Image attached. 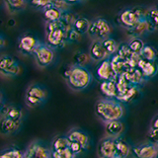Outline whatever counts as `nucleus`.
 <instances>
[{
	"mask_svg": "<svg viewBox=\"0 0 158 158\" xmlns=\"http://www.w3.org/2000/svg\"><path fill=\"white\" fill-rule=\"evenodd\" d=\"M52 0H31V4L36 9H46L52 4Z\"/></svg>",
	"mask_w": 158,
	"mask_h": 158,
	"instance_id": "39",
	"label": "nucleus"
},
{
	"mask_svg": "<svg viewBox=\"0 0 158 158\" xmlns=\"http://www.w3.org/2000/svg\"><path fill=\"white\" fill-rule=\"evenodd\" d=\"M75 155L70 150V148L67 149L59 150V151H52V158H74Z\"/></svg>",
	"mask_w": 158,
	"mask_h": 158,
	"instance_id": "37",
	"label": "nucleus"
},
{
	"mask_svg": "<svg viewBox=\"0 0 158 158\" xmlns=\"http://www.w3.org/2000/svg\"><path fill=\"white\" fill-rule=\"evenodd\" d=\"M9 11L16 12L25 7V0H4Z\"/></svg>",
	"mask_w": 158,
	"mask_h": 158,
	"instance_id": "35",
	"label": "nucleus"
},
{
	"mask_svg": "<svg viewBox=\"0 0 158 158\" xmlns=\"http://www.w3.org/2000/svg\"><path fill=\"white\" fill-rule=\"evenodd\" d=\"M79 16H76L75 14L70 12L68 10V11H64L61 13V17H60V21L61 23L64 25V27H65V29L67 30V32L69 31V30L73 29V25L74 23H75L76 19L78 18Z\"/></svg>",
	"mask_w": 158,
	"mask_h": 158,
	"instance_id": "28",
	"label": "nucleus"
},
{
	"mask_svg": "<svg viewBox=\"0 0 158 158\" xmlns=\"http://www.w3.org/2000/svg\"><path fill=\"white\" fill-rule=\"evenodd\" d=\"M137 92H138V87L137 85H135V84H130V86L127 89V91L123 94V95L118 96L117 99L120 102H123V103H127V102H130L131 101L132 99H135V97L137 95Z\"/></svg>",
	"mask_w": 158,
	"mask_h": 158,
	"instance_id": "29",
	"label": "nucleus"
},
{
	"mask_svg": "<svg viewBox=\"0 0 158 158\" xmlns=\"http://www.w3.org/2000/svg\"><path fill=\"white\" fill-rule=\"evenodd\" d=\"M156 158H158V153H157V155H156Z\"/></svg>",
	"mask_w": 158,
	"mask_h": 158,
	"instance_id": "44",
	"label": "nucleus"
},
{
	"mask_svg": "<svg viewBox=\"0 0 158 158\" xmlns=\"http://www.w3.org/2000/svg\"><path fill=\"white\" fill-rule=\"evenodd\" d=\"M146 11L144 8L141 7H135V8H130L122 11L120 14L116 17V22L118 25L127 29L132 28L141 19L145 18Z\"/></svg>",
	"mask_w": 158,
	"mask_h": 158,
	"instance_id": "4",
	"label": "nucleus"
},
{
	"mask_svg": "<svg viewBox=\"0 0 158 158\" xmlns=\"http://www.w3.org/2000/svg\"><path fill=\"white\" fill-rule=\"evenodd\" d=\"M81 36H82V35L77 33L74 29H71L66 33V42L77 43V42H79L81 40Z\"/></svg>",
	"mask_w": 158,
	"mask_h": 158,
	"instance_id": "38",
	"label": "nucleus"
},
{
	"mask_svg": "<svg viewBox=\"0 0 158 158\" xmlns=\"http://www.w3.org/2000/svg\"><path fill=\"white\" fill-rule=\"evenodd\" d=\"M96 76L100 79L101 81L106 80H116L117 74L114 71L111 64V59H105V60L101 61L96 68Z\"/></svg>",
	"mask_w": 158,
	"mask_h": 158,
	"instance_id": "14",
	"label": "nucleus"
},
{
	"mask_svg": "<svg viewBox=\"0 0 158 158\" xmlns=\"http://www.w3.org/2000/svg\"><path fill=\"white\" fill-rule=\"evenodd\" d=\"M96 116L104 123L121 120L125 113L122 102L118 99L102 98L96 102L94 107Z\"/></svg>",
	"mask_w": 158,
	"mask_h": 158,
	"instance_id": "1",
	"label": "nucleus"
},
{
	"mask_svg": "<svg viewBox=\"0 0 158 158\" xmlns=\"http://www.w3.org/2000/svg\"><path fill=\"white\" fill-rule=\"evenodd\" d=\"M24 158H52V150L39 140H34L24 151Z\"/></svg>",
	"mask_w": 158,
	"mask_h": 158,
	"instance_id": "9",
	"label": "nucleus"
},
{
	"mask_svg": "<svg viewBox=\"0 0 158 158\" xmlns=\"http://www.w3.org/2000/svg\"><path fill=\"white\" fill-rule=\"evenodd\" d=\"M1 118H10V120H13L15 122L22 123L23 112L21 110V108L16 105H13V104L2 105Z\"/></svg>",
	"mask_w": 158,
	"mask_h": 158,
	"instance_id": "15",
	"label": "nucleus"
},
{
	"mask_svg": "<svg viewBox=\"0 0 158 158\" xmlns=\"http://www.w3.org/2000/svg\"><path fill=\"white\" fill-rule=\"evenodd\" d=\"M127 44L130 47L131 51L135 54H140L143 48L145 46L144 43L142 42V40H140L139 38H132Z\"/></svg>",
	"mask_w": 158,
	"mask_h": 158,
	"instance_id": "34",
	"label": "nucleus"
},
{
	"mask_svg": "<svg viewBox=\"0 0 158 158\" xmlns=\"http://www.w3.org/2000/svg\"><path fill=\"white\" fill-rule=\"evenodd\" d=\"M0 158H24V152L16 146L7 147L0 153Z\"/></svg>",
	"mask_w": 158,
	"mask_h": 158,
	"instance_id": "30",
	"label": "nucleus"
},
{
	"mask_svg": "<svg viewBox=\"0 0 158 158\" xmlns=\"http://www.w3.org/2000/svg\"><path fill=\"white\" fill-rule=\"evenodd\" d=\"M100 91L104 98L109 99H117L118 97V88L116 80H106L101 81L100 83Z\"/></svg>",
	"mask_w": 158,
	"mask_h": 158,
	"instance_id": "20",
	"label": "nucleus"
},
{
	"mask_svg": "<svg viewBox=\"0 0 158 158\" xmlns=\"http://www.w3.org/2000/svg\"><path fill=\"white\" fill-rule=\"evenodd\" d=\"M131 153V147L123 137L115 138V157L127 158Z\"/></svg>",
	"mask_w": 158,
	"mask_h": 158,
	"instance_id": "19",
	"label": "nucleus"
},
{
	"mask_svg": "<svg viewBox=\"0 0 158 158\" xmlns=\"http://www.w3.org/2000/svg\"><path fill=\"white\" fill-rule=\"evenodd\" d=\"M20 127H21V123L15 122L7 118H1L0 131H1V133L4 135H9L11 133H14L19 130Z\"/></svg>",
	"mask_w": 158,
	"mask_h": 158,
	"instance_id": "21",
	"label": "nucleus"
},
{
	"mask_svg": "<svg viewBox=\"0 0 158 158\" xmlns=\"http://www.w3.org/2000/svg\"><path fill=\"white\" fill-rule=\"evenodd\" d=\"M133 53L131 51V48L130 47H128V44H121L120 47H118V56L122 57L123 59H125V60H128L132 56H133Z\"/></svg>",
	"mask_w": 158,
	"mask_h": 158,
	"instance_id": "36",
	"label": "nucleus"
},
{
	"mask_svg": "<svg viewBox=\"0 0 158 158\" xmlns=\"http://www.w3.org/2000/svg\"><path fill=\"white\" fill-rule=\"evenodd\" d=\"M145 20L149 25L150 31L158 29V8H150L146 11Z\"/></svg>",
	"mask_w": 158,
	"mask_h": 158,
	"instance_id": "26",
	"label": "nucleus"
},
{
	"mask_svg": "<svg viewBox=\"0 0 158 158\" xmlns=\"http://www.w3.org/2000/svg\"><path fill=\"white\" fill-rule=\"evenodd\" d=\"M125 77L127 78V80L131 83L135 84V85H138L144 77H143L141 71L138 69V67H131V68H127V70L123 73Z\"/></svg>",
	"mask_w": 158,
	"mask_h": 158,
	"instance_id": "23",
	"label": "nucleus"
},
{
	"mask_svg": "<svg viewBox=\"0 0 158 158\" xmlns=\"http://www.w3.org/2000/svg\"><path fill=\"white\" fill-rule=\"evenodd\" d=\"M147 31H150V28L144 18V19L139 20V21H138L132 28L127 29V34L128 36H131V38H138Z\"/></svg>",
	"mask_w": 158,
	"mask_h": 158,
	"instance_id": "22",
	"label": "nucleus"
},
{
	"mask_svg": "<svg viewBox=\"0 0 158 158\" xmlns=\"http://www.w3.org/2000/svg\"><path fill=\"white\" fill-rule=\"evenodd\" d=\"M61 13L62 12L59 11L58 9L52 6V5H49L48 7H47L44 10V18L47 21V23L58 21L61 17Z\"/></svg>",
	"mask_w": 158,
	"mask_h": 158,
	"instance_id": "25",
	"label": "nucleus"
},
{
	"mask_svg": "<svg viewBox=\"0 0 158 158\" xmlns=\"http://www.w3.org/2000/svg\"><path fill=\"white\" fill-rule=\"evenodd\" d=\"M137 67L141 71L144 78H151L156 75L158 72V63L156 61L145 60V59H142L141 57L137 63Z\"/></svg>",
	"mask_w": 158,
	"mask_h": 158,
	"instance_id": "17",
	"label": "nucleus"
},
{
	"mask_svg": "<svg viewBox=\"0 0 158 158\" xmlns=\"http://www.w3.org/2000/svg\"><path fill=\"white\" fill-rule=\"evenodd\" d=\"M104 123H105V132L107 136H110L113 138L120 137L123 132V130H125V126H123V123L120 120Z\"/></svg>",
	"mask_w": 158,
	"mask_h": 158,
	"instance_id": "18",
	"label": "nucleus"
},
{
	"mask_svg": "<svg viewBox=\"0 0 158 158\" xmlns=\"http://www.w3.org/2000/svg\"><path fill=\"white\" fill-rule=\"evenodd\" d=\"M88 34L95 41H103L111 34V27L105 19L99 18L91 22Z\"/></svg>",
	"mask_w": 158,
	"mask_h": 158,
	"instance_id": "7",
	"label": "nucleus"
},
{
	"mask_svg": "<svg viewBox=\"0 0 158 158\" xmlns=\"http://www.w3.org/2000/svg\"><path fill=\"white\" fill-rule=\"evenodd\" d=\"M51 5L53 7H56V9H58L59 11H61V12L68 11L69 4H67L64 0H52Z\"/></svg>",
	"mask_w": 158,
	"mask_h": 158,
	"instance_id": "40",
	"label": "nucleus"
},
{
	"mask_svg": "<svg viewBox=\"0 0 158 158\" xmlns=\"http://www.w3.org/2000/svg\"><path fill=\"white\" fill-rule=\"evenodd\" d=\"M34 57L40 67H47L53 61L54 52L52 48L44 44H39L36 51L34 52Z\"/></svg>",
	"mask_w": 158,
	"mask_h": 158,
	"instance_id": "8",
	"label": "nucleus"
},
{
	"mask_svg": "<svg viewBox=\"0 0 158 158\" xmlns=\"http://www.w3.org/2000/svg\"><path fill=\"white\" fill-rule=\"evenodd\" d=\"M102 44H103L104 48L106 49L107 53L109 54V56H112V54H114L116 52H118V47H120L118 44V43L112 38H107L105 40H103Z\"/></svg>",
	"mask_w": 158,
	"mask_h": 158,
	"instance_id": "32",
	"label": "nucleus"
},
{
	"mask_svg": "<svg viewBox=\"0 0 158 158\" xmlns=\"http://www.w3.org/2000/svg\"><path fill=\"white\" fill-rule=\"evenodd\" d=\"M148 138L151 143L158 146V130H154V128H150L148 131Z\"/></svg>",
	"mask_w": 158,
	"mask_h": 158,
	"instance_id": "41",
	"label": "nucleus"
},
{
	"mask_svg": "<svg viewBox=\"0 0 158 158\" xmlns=\"http://www.w3.org/2000/svg\"><path fill=\"white\" fill-rule=\"evenodd\" d=\"M158 146L153 143H143L131 147V155L132 158H156Z\"/></svg>",
	"mask_w": 158,
	"mask_h": 158,
	"instance_id": "11",
	"label": "nucleus"
},
{
	"mask_svg": "<svg viewBox=\"0 0 158 158\" xmlns=\"http://www.w3.org/2000/svg\"><path fill=\"white\" fill-rule=\"evenodd\" d=\"M139 56L142 59H145V60H149V61H156L158 56L156 49L151 46H148V44H145Z\"/></svg>",
	"mask_w": 158,
	"mask_h": 158,
	"instance_id": "31",
	"label": "nucleus"
},
{
	"mask_svg": "<svg viewBox=\"0 0 158 158\" xmlns=\"http://www.w3.org/2000/svg\"><path fill=\"white\" fill-rule=\"evenodd\" d=\"M46 31L47 44L51 48H60L66 43L67 30L60 20L47 23Z\"/></svg>",
	"mask_w": 158,
	"mask_h": 158,
	"instance_id": "3",
	"label": "nucleus"
},
{
	"mask_svg": "<svg viewBox=\"0 0 158 158\" xmlns=\"http://www.w3.org/2000/svg\"><path fill=\"white\" fill-rule=\"evenodd\" d=\"M89 56L94 61H103L108 58L109 54L104 48L102 41H94L90 46Z\"/></svg>",
	"mask_w": 158,
	"mask_h": 158,
	"instance_id": "16",
	"label": "nucleus"
},
{
	"mask_svg": "<svg viewBox=\"0 0 158 158\" xmlns=\"http://www.w3.org/2000/svg\"><path fill=\"white\" fill-rule=\"evenodd\" d=\"M39 44L38 40L32 35H24L19 39L18 49L24 56H31V54H34V52L36 51Z\"/></svg>",
	"mask_w": 158,
	"mask_h": 158,
	"instance_id": "12",
	"label": "nucleus"
},
{
	"mask_svg": "<svg viewBox=\"0 0 158 158\" xmlns=\"http://www.w3.org/2000/svg\"><path fill=\"white\" fill-rule=\"evenodd\" d=\"M91 22L85 17H78L76 19L75 23L73 25V29L75 30L77 33H79L80 35H84L88 33L89 28H90Z\"/></svg>",
	"mask_w": 158,
	"mask_h": 158,
	"instance_id": "27",
	"label": "nucleus"
},
{
	"mask_svg": "<svg viewBox=\"0 0 158 158\" xmlns=\"http://www.w3.org/2000/svg\"><path fill=\"white\" fill-rule=\"evenodd\" d=\"M67 4H69V5H72V4H75V3H77V2H79L80 0H64Z\"/></svg>",
	"mask_w": 158,
	"mask_h": 158,
	"instance_id": "43",
	"label": "nucleus"
},
{
	"mask_svg": "<svg viewBox=\"0 0 158 158\" xmlns=\"http://www.w3.org/2000/svg\"><path fill=\"white\" fill-rule=\"evenodd\" d=\"M69 140L66 135H57L52 139V145H51V150L52 151H59L63 149H67L69 148Z\"/></svg>",
	"mask_w": 158,
	"mask_h": 158,
	"instance_id": "24",
	"label": "nucleus"
},
{
	"mask_svg": "<svg viewBox=\"0 0 158 158\" xmlns=\"http://www.w3.org/2000/svg\"><path fill=\"white\" fill-rule=\"evenodd\" d=\"M68 87L73 91H82L86 89L93 79L91 72L84 66L71 65L63 74Z\"/></svg>",
	"mask_w": 158,
	"mask_h": 158,
	"instance_id": "2",
	"label": "nucleus"
},
{
	"mask_svg": "<svg viewBox=\"0 0 158 158\" xmlns=\"http://www.w3.org/2000/svg\"><path fill=\"white\" fill-rule=\"evenodd\" d=\"M97 153L100 158L115 157V138L110 136L102 138L98 144Z\"/></svg>",
	"mask_w": 158,
	"mask_h": 158,
	"instance_id": "13",
	"label": "nucleus"
},
{
	"mask_svg": "<svg viewBox=\"0 0 158 158\" xmlns=\"http://www.w3.org/2000/svg\"><path fill=\"white\" fill-rule=\"evenodd\" d=\"M90 56L83 52H77L74 53L73 56V65H78V66H84L90 60Z\"/></svg>",
	"mask_w": 158,
	"mask_h": 158,
	"instance_id": "33",
	"label": "nucleus"
},
{
	"mask_svg": "<svg viewBox=\"0 0 158 158\" xmlns=\"http://www.w3.org/2000/svg\"><path fill=\"white\" fill-rule=\"evenodd\" d=\"M66 136L69 140V143H70L69 148L75 156L87 149V147L89 146V136L81 128H71L66 133Z\"/></svg>",
	"mask_w": 158,
	"mask_h": 158,
	"instance_id": "5",
	"label": "nucleus"
},
{
	"mask_svg": "<svg viewBox=\"0 0 158 158\" xmlns=\"http://www.w3.org/2000/svg\"><path fill=\"white\" fill-rule=\"evenodd\" d=\"M150 128H154V130H158V114L152 118L151 123H150Z\"/></svg>",
	"mask_w": 158,
	"mask_h": 158,
	"instance_id": "42",
	"label": "nucleus"
},
{
	"mask_svg": "<svg viewBox=\"0 0 158 158\" xmlns=\"http://www.w3.org/2000/svg\"><path fill=\"white\" fill-rule=\"evenodd\" d=\"M0 71L6 77H15L21 73V66L15 58L4 54L0 58Z\"/></svg>",
	"mask_w": 158,
	"mask_h": 158,
	"instance_id": "10",
	"label": "nucleus"
},
{
	"mask_svg": "<svg viewBox=\"0 0 158 158\" xmlns=\"http://www.w3.org/2000/svg\"><path fill=\"white\" fill-rule=\"evenodd\" d=\"M48 92L43 85L34 83L29 85L25 93V103L29 108H37L46 102Z\"/></svg>",
	"mask_w": 158,
	"mask_h": 158,
	"instance_id": "6",
	"label": "nucleus"
}]
</instances>
